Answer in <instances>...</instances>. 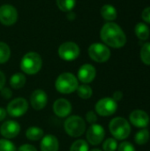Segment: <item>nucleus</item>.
I'll use <instances>...</instances> for the list:
<instances>
[{
	"label": "nucleus",
	"instance_id": "f257e3e1",
	"mask_svg": "<svg viewBox=\"0 0 150 151\" xmlns=\"http://www.w3.org/2000/svg\"><path fill=\"white\" fill-rule=\"evenodd\" d=\"M100 36L105 44L112 48H122L126 43V35L125 32L114 22L104 24L101 29Z\"/></svg>",
	"mask_w": 150,
	"mask_h": 151
},
{
	"label": "nucleus",
	"instance_id": "f03ea898",
	"mask_svg": "<svg viewBox=\"0 0 150 151\" xmlns=\"http://www.w3.org/2000/svg\"><path fill=\"white\" fill-rule=\"evenodd\" d=\"M79 87L78 78L71 73H63L55 81V88L61 94H71L77 90Z\"/></svg>",
	"mask_w": 150,
	"mask_h": 151
},
{
	"label": "nucleus",
	"instance_id": "7ed1b4c3",
	"mask_svg": "<svg viewBox=\"0 0 150 151\" xmlns=\"http://www.w3.org/2000/svg\"><path fill=\"white\" fill-rule=\"evenodd\" d=\"M109 130L114 139L123 141L129 137L131 134V126L126 119L117 117L111 120L109 124Z\"/></svg>",
	"mask_w": 150,
	"mask_h": 151
},
{
	"label": "nucleus",
	"instance_id": "20e7f679",
	"mask_svg": "<svg viewBox=\"0 0 150 151\" xmlns=\"http://www.w3.org/2000/svg\"><path fill=\"white\" fill-rule=\"evenodd\" d=\"M42 65V58L36 52H28L25 54L20 61V69L23 73L29 75H34L39 73Z\"/></svg>",
	"mask_w": 150,
	"mask_h": 151
},
{
	"label": "nucleus",
	"instance_id": "39448f33",
	"mask_svg": "<svg viewBox=\"0 0 150 151\" xmlns=\"http://www.w3.org/2000/svg\"><path fill=\"white\" fill-rule=\"evenodd\" d=\"M64 128L69 136L77 138L86 132V121L78 115L68 116L64 123Z\"/></svg>",
	"mask_w": 150,
	"mask_h": 151
},
{
	"label": "nucleus",
	"instance_id": "423d86ee",
	"mask_svg": "<svg viewBox=\"0 0 150 151\" xmlns=\"http://www.w3.org/2000/svg\"><path fill=\"white\" fill-rule=\"evenodd\" d=\"M97 115L102 117H109L113 115L118 110V103L112 97H104L100 99L95 105Z\"/></svg>",
	"mask_w": 150,
	"mask_h": 151
},
{
	"label": "nucleus",
	"instance_id": "0eeeda50",
	"mask_svg": "<svg viewBox=\"0 0 150 151\" xmlns=\"http://www.w3.org/2000/svg\"><path fill=\"white\" fill-rule=\"evenodd\" d=\"M88 55L92 60L97 63H104L111 58L110 49L103 43H93L88 48Z\"/></svg>",
	"mask_w": 150,
	"mask_h": 151
},
{
	"label": "nucleus",
	"instance_id": "6e6552de",
	"mask_svg": "<svg viewBox=\"0 0 150 151\" xmlns=\"http://www.w3.org/2000/svg\"><path fill=\"white\" fill-rule=\"evenodd\" d=\"M28 110V102L23 97H17L11 100L6 107L7 114L12 118L23 116Z\"/></svg>",
	"mask_w": 150,
	"mask_h": 151
},
{
	"label": "nucleus",
	"instance_id": "1a4fd4ad",
	"mask_svg": "<svg viewBox=\"0 0 150 151\" xmlns=\"http://www.w3.org/2000/svg\"><path fill=\"white\" fill-rule=\"evenodd\" d=\"M58 55L63 60L72 61L80 56V48L73 42H66L59 46Z\"/></svg>",
	"mask_w": 150,
	"mask_h": 151
},
{
	"label": "nucleus",
	"instance_id": "9d476101",
	"mask_svg": "<svg viewBox=\"0 0 150 151\" xmlns=\"http://www.w3.org/2000/svg\"><path fill=\"white\" fill-rule=\"evenodd\" d=\"M88 143L97 146L101 144L105 137V130L104 128L99 124H93L89 127L86 133Z\"/></svg>",
	"mask_w": 150,
	"mask_h": 151
},
{
	"label": "nucleus",
	"instance_id": "9b49d317",
	"mask_svg": "<svg viewBox=\"0 0 150 151\" xmlns=\"http://www.w3.org/2000/svg\"><path fill=\"white\" fill-rule=\"evenodd\" d=\"M18 19L17 10L11 4L0 6V22L5 26L13 25Z\"/></svg>",
	"mask_w": 150,
	"mask_h": 151
},
{
	"label": "nucleus",
	"instance_id": "f8f14e48",
	"mask_svg": "<svg viewBox=\"0 0 150 151\" xmlns=\"http://www.w3.org/2000/svg\"><path fill=\"white\" fill-rule=\"evenodd\" d=\"M20 132V126L15 120L4 121L0 127V134L4 139H13L19 135Z\"/></svg>",
	"mask_w": 150,
	"mask_h": 151
},
{
	"label": "nucleus",
	"instance_id": "ddd939ff",
	"mask_svg": "<svg viewBox=\"0 0 150 151\" xmlns=\"http://www.w3.org/2000/svg\"><path fill=\"white\" fill-rule=\"evenodd\" d=\"M30 104L35 111H42L44 109L48 103V96L42 89H35L30 96Z\"/></svg>",
	"mask_w": 150,
	"mask_h": 151
},
{
	"label": "nucleus",
	"instance_id": "4468645a",
	"mask_svg": "<svg viewBox=\"0 0 150 151\" xmlns=\"http://www.w3.org/2000/svg\"><path fill=\"white\" fill-rule=\"evenodd\" d=\"M130 123L139 128H145L149 124V114L142 110H134L129 115Z\"/></svg>",
	"mask_w": 150,
	"mask_h": 151
},
{
	"label": "nucleus",
	"instance_id": "2eb2a0df",
	"mask_svg": "<svg viewBox=\"0 0 150 151\" xmlns=\"http://www.w3.org/2000/svg\"><path fill=\"white\" fill-rule=\"evenodd\" d=\"M71 103L65 98H58L53 104V111L58 118H67L72 112Z\"/></svg>",
	"mask_w": 150,
	"mask_h": 151
},
{
	"label": "nucleus",
	"instance_id": "dca6fc26",
	"mask_svg": "<svg viewBox=\"0 0 150 151\" xmlns=\"http://www.w3.org/2000/svg\"><path fill=\"white\" fill-rule=\"evenodd\" d=\"M96 76L95 68L90 64H85L81 65L78 71V81L83 84L91 83Z\"/></svg>",
	"mask_w": 150,
	"mask_h": 151
},
{
	"label": "nucleus",
	"instance_id": "f3484780",
	"mask_svg": "<svg viewBox=\"0 0 150 151\" xmlns=\"http://www.w3.org/2000/svg\"><path fill=\"white\" fill-rule=\"evenodd\" d=\"M40 148L41 151H58L59 142L55 135L47 134L41 139Z\"/></svg>",
	"mask_w": 150,
	"mask_h": 151
},
{
	"label": "nucleus",
	"instance_id": "a211bd4d",
	"mask_svg": "<svg viewBox=\"0 0 150 151\" xmlns=\"http://www.w3.org/2000/svg\"><path fill=\"white\" fill-rule=\"evenodd\" d=\"M43 130L39 127H30L26 131V137L27 140L36 142L43 137Z\"/></svg>",
	"mask_w": 150,
	"mask_h": 151
},
{
	"label": "nucleus",
	"instance_id": "6ab92c4d",
	"mask_svg": "<svg viewBox=\"0 0 150 151\" xmlns=\"http://www.w3.org/2000/svg\"><path fill=\"white\" fill-rule=\"evenodd\" d=\"M101 15L103 16V18L108 21H112L114 19H116L117 16H118V12L116 8L111 5V4H104L102 8H101Z\"/></svg>",
	"mask_w": 150,
	"mask_h": 151
},
{
	"label": "nucleus",
	"instance_id": "aec40b11",
	"mask_svg": "<svg viewBox=\"0 0 150 151\" xmlns=\"http://www.w3.org/2000/svg\"><path fill=\"white\" fill-rule=\"evenodd\" d=\"M26 76L22 73H14L10 79V85L14 89H20L26 84Z\"/></svg>",
	"mask_w": 150,
	"mask_h": 151
},
{
	"label": "nucleus",
	"instance_id": "412c9836",
	"mask_svg": "<svg viewBox=\"0 0 150 151\" xmlns=\"http://www.w3.org/2000/svg\"><path fill=\"white\" fill-rule=\"evenodd\" d=\"M134 32H135L136 36L140 40L145 41V40H148L149 37L150 30L149 27L145 23L140 22V23L136 24L135 28H134Z\"/></svg>",
	"mask_w": 150,
	"mask_h": 151
},
{
	"label": "nucleus",
	"instance_id": "4be33fe9",
	"mask_svg": "<svg viewBox=\"0 0 150 151\" xmlns=\"http://www.w3.org/2000/svg\"><path fill=\"white\" fill-rule=\"evenodd\" d=\"M77 95L79 97H80L81 99L87 100L89 99L92 96H93V89L92 88L88 85V84H82L80 85L77 88Z\"/></svg>",
	"mask_w": 150,
	"mask_h": 151
},
{
	"label": "nucleus",
	"instance_id": "5701e85b",
	"mask_svg": "<svg viewBox=\"0 0 150 151\" xmlns=\"http://www.w3.org/2000/svg\"><path fill=\"white\" fill-rule=\"evenodd\" d=\"M149 131L147 128H142L136 133L134 141H135L136 144H138V145H144L149 142Z\"/></svg>",
	"mask_w": 150,
	"mask_h": 151
},
{
	"label": "nucleus",
	"instance_id": "b1692460",
	"mask_svg": "<svg viewBox=\"0 0 150 151\" xmlns=\"http://www.w3.org/2000/svg\"><path fill=\"white\" fill-rule=\"evenodd\" d=\"M11 56L10 47L3 42H0V64L6 63Z\"/></svg>",
	"mask_w": 150,
	"mask_h": 151
},
{
	"label": "nucleus",
	"instance_id": "393cba45",
	"mask_svg": "<svg viewBox=\"0 0 150 151\" xmlns=\"http://www.w3.org/2000/svg\"><path fill=\"white\" fill-rule=\"evenodd\" d=\"M70 151H89V146L88 142L82 139H79L71 145Z\"/></svg>",
	"mask_w": 150,
	"mask_h": 151
},
{
	"label": "nucleus",
	"instance_id": "a878e982",
	"mask_svg": "<svg viewBox=\"0 0 150 151\" xmlns=\"http://www.w3.org/2000/svg\"><path fill=\"white\" fill-rule=\"evenodd\" d=\"M76 4V0H57V7L63 12L72 11Z\"/></svg>",
	"mask_w": 150,
	"mask_h": 151
},
{
	"label": "nucleus",
	"instance_id": "bb28decb",
	"mask_svg": "<svg viewBox=\"0 0 150 151\" xmlns=\"http://www.w3.org/2000/svg\"><path fill=\"white\" fill-rule=\"evenodd\" d=\"M141 58L145 65H150V42H147L142 46L141 50Z\"/></svg>",
	"mask_w": 150,
	"mask_h": 151
},
{
	"label": "nucleus",
	"instance_id": "cd10ccee",
	"mask_svg": "<svg viewBox=\"0 0 150 151\" xmlns=\"http://www.w3.org/2000/svg\"><path fill=\"white\" fill-rule=\"evenodd\" d=\"M103 151H116L118 150V142L114 138H108L103 142Z\"/></svg>",
	"mask_w": 150,
	"mask_h": 151
},
{
	"label": "nucleus",
	"instance_id": "c85d7f7f",
	"mask_svg": "<svg viewBox=\"0 0 150 151\" xmlns=\"http://www.w3.org/2000/svg\"><path fill=\"white\" fill-rule=\"evenodd\" d=\"M0 151H17L16 146L8 139H0Z\"/></svg>",
	"mask_w": 150,
	"mask_h": 151
},
{
	"label": "nucleus",
	"instance_id": "c756f323",
	"mask_svg": "<svg viewBox=\"0 0 150 151\" xmlns=\"http://www.w3.org/2000/svg\"><path fill=\"white\" fill-rule=\"evenodd\" d=\"M118 151H136V150L131 142H123L118 146Z\"/></svg>",
	"mask_w": 150,
	"mask_h": 151
},
{
	"label": "nucleus",
	"instance_id": "7c9ffc66",
	"mask_svg": "<svg viewBox=\"0 0 150 151\" xmlns=\"http://www.w3.org/2000/svg\"><path fill=\"white\" fill-rule=\"evenodd\" d=\"M97 114L96 112H95L94 111H89L87 112L86 114V120L88 123H89L90 125H93V124H95L97 122Z\"/></svg>",
	"mask_w": 150,
	"mask_h": 151
},
{
	"label": "nucleus",
	"instance_id": "2f4dec72",
	"mask_svg": "<svg viewBox=\"0 0 150 151\" xmlns=\"http://www.w3.org/2000/svg\"><path fill=\"white\" fill-rule=\"evenodd\" d=\"M0 92H1V96L4 98V99H10L11 96H12V92H11V90L9 88H3L1 90H0Z\"/></svg>",
	"mask_w": 150,
	"mask_h": 151
},
{
	"label": "nucleus",
	"instance_id": "473e14b6",
	"mask_svg": "<svg viewBox=\"0 0 150 151\" xmlns=\"http://www.w3.org/2000/svg\"><path fill=\"white\" fill-rule=\"evenodd\" d=\"M141 17L144 21H146L147 23H150V6L143 10L141 13Z\"/></svg>",
	"mask_w": 150,
	"mask_h": 151
},
{
	"label": "nucleus",
	"instance_id": "72a5a7b5",
	"mask_svg": "<svg viewBox=\"0 0 150 151\" xmlns=\"http://www.w3.org/2000/svg\"><path fill=\"white\" fill-rule=\"evenodd\" d=\"M17 151H37V150L34 146L26 143V144L21 145Z\"/></svg>",
	"mask_w": 150,
	"mask_h": 151
},
{
	"label": "nucleus",
	"instance_id": "f704fd0d",
	"mask_svg": "<svg viewBox=\"0 0 150 151\" xmlns=\"http://www.w3.org/2000/svg\"><path fill=\"white\" fill-rule=\"evenodd\" d=\"M123 96H124L123 92H121V91H115V92L113 93L112 98H113V99L118 103V102H119L120 100H122Z\"/></svg>",
	"mask_w": 150,
	"mask_h": 151
},
{
	"label": "nucleus",
	"instance_id": "c9c22d12",
	"mask_svg": "<svg viewBox=\"0 0 150 151\" xmlns=\"http://www.w3.org/2000/svg\"><path fill=\"white\" fill-rule=\"evenodd\" d=\"M5 81H6V78H5V75L4 73L0 71V90L4 87L5 85Z\"/></svg>",
	"mask_w": 150,
	"mask_h": 151
},
{
	"label": "nucleus",
	"instance_id": "e433bc0d",
	"mask_svg": "<svg viewBox=\"0 0 150 151\" xmlns=\"http://www.w3.org/2000/svg\"><path fill=\"white\" fill-rule=\"evenodd\" d=\"M6 115H7L6 110L3 107H0V122L3 121L6 118Z\"/></svg>",
	"mask_w": 150,
	"mask_h": 151
},
{
	"label": "nucleus",
	"instance_id": "4c0bfd02",
	"mask_svg": "<svg viewBox=\"0 0 150 151\" xmlns=\"http://www.w3.org/2000/svg\"><path fill=\"white\" fill-rule=\"evenodd\" d=\"M90 151H103V150H99V149H93L92 150H90Z\"/></svg>",
	"mask_w": 150,
	"mask_h": 151
}]
</instances>
